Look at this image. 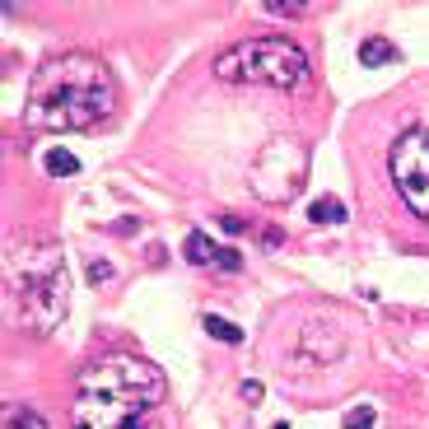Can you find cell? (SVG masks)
I'll return each mask as SVG.
<instances>
[{
	"label": "cell",
	"instance_id": "obj_4",
	"mask_svg": "<svg viewBox=\"0 0 429 429\" xmlns=\"http://www.w3.org/2000/svg\"><path fill=\"white\" fill-rule=\"evenodd\" d=\"M14 294H19V313L33 331H52L66 313V271H61L57 243L33 252V261L14 257Z\"/></svg>",
	"mask_w": 429,
	"mask_h": 429
},
{
	"label": "cell",
	"instance_id": "obj_8",
	"mask_svg": "<svg viewBox=\"0 0 429 429\" xmlns=\"http://www.w3.org/2000/svg\"><path fill=\"white\" fill-rule=\"evenodd\" d=\"M214 252H219V248H214V243H210L205 234H192V238H187V248H182V257L192 261V266H210V261H214Z\"/></svg>",
	"mask_w": 429,
	"mask_h": 429
},
{
	"label": "cell",
	"instance_id": "obj_13",
	"mask_svg": "<svg viewBox=\"0 0 429 429\" xmlns=\"http://www.w3.org/2000/svg\"><path fill=\"white\" fill-rule=\"evenodd\" d=\"M214 266H219V271H243V257H238L234 248H219L214 252Z\"/></svg>",
	"mask_w": 429,
	"mask_h": 429
},
{
	"label": "cell",
	"instance_id": "obj_2",
	"mask_svg": "<svg viewBox=\"0 0 429 429\" xmlns=\"http://www.w3.org/2000/svg\"><path fill=\"white\" fill-rule=\"evenodd\" d=\"M75 429H164V378L136 355H103L79 373Z\"/></svg>",
	"mask_w": 429,
	"mask_h": 429
},
{
	"label": "cell",
	"instance_id": "obj_14",
	"mask_svg": "<svg viewBox=\"0 0 429 429\" xmlns=\"http://www.w3.org/2000/svg\"><path fill=\"white\" fill-rule=\"evenodd\" d=\"M261 10H266V14H304V5H290V0H266Z\"/></svg>",
	"mask_w": 429,
	"mask_h": 429
},
{
	"label": "cell",
	"instance_id": "obj_11",
	"mask_svg": "<svg viewBox=\"0 0 429 429\" xmlns=\"http://www.w3.org/2000/svg\"><path fill=\"white\" fill-rule=\"evenodd\" d=\"M5 425H10V429H52L42 416H33V411H10V416H5Z\"/></svg>",
	"mask_w": 429,
	"mask_h": 429
},
{
	"label": "cell",
	"instance_id": "obj_15",
	"mask_svg": "<svg viewBox=\"0 0 429 429\" xmlns=\"http://www.w3.org/2000/svg\"><path fill=\"white\" fill-rule=\"evenodd\" d=\"M89 275H93V285H103L108 275H113V266H108V261H93V266H89Z\"/></svg>",
	"mask_w": 429,
	"mask_h": 429
},
{
	"label": "cell",
	"instance_id": "obj_10",
	"mask_svg": "<svg viewBox=\"0 0 429 429\" xmlns=\"http://www.w3.org/2000/svg\"><path fill=\"white\" fill-rule=\"evenodd\" d=\"M205 331H210L214 341H224V345H238V341H243V327H234L224 317H205Z\"/></svg>",
	"mask_w": 429,
	"mask_h": 429
},
{
	"label": "cell",
	"instance_id": "obj_7",
	"mask_svg": "<svg viewBox=\"0 0 429 429\" xmlns=\"http://www.w3.org/2000/svg\"><path fill=\"white\" fill-rule=\"evenodd\" d=\"M308 219H313V224H341V219H345V205H341L336 196H317V201H308Z\"/></svg>",
	"mask_w": 429,
	"mask_h": 429
},
{
	"label": "cell",
	"instance_id": "obj_12",
	"mask_svg": "<svg viewBox=\"0 0 429 429\" xmlns=\"http://www.w3.org/2000/svg\"><path fill=\"white\" fill-rule=\"evenodd\" d=\"M373 420H378L373 406H355L350 416H345V429H373Z\"/></svg>",
	"mask_w": 429,
	"mask_h": 429
},
{
	"label": "cell",
	"instance_id": "obj_9",
	"mask_svg": "<svg viewBox=\"0 0 429 429\" xmlns=\"http://www.w3.org/2000/svg\"><path fill=\"white\" fill-rule=\"evenodd\" d=\"M42 164H47V173H52V178H70V173L79 168V159L70 154V149H52V154H47Z\"/></svg>",
	"mask_w": 429,
	"mask_h": 429
},
{
	"label": "cell",
	"instance_id": "obj_6",
	"mask_svg": "<svg viewBox=\"0 0 429 429\" xmlns=\"http://www.w3.org/2000/svg\"><path fill=\"white\" fill-rule=\"evenodd\" d=\"M360 61H364V66H392V61H401V52H396L387 38H364Z\"/></svg>",
	"mask_w": 429,
	"mask_h": 429
},
{
	"label": "cell",
	"instance_id": "obj_3",
	"mask_svg": "<svg viewBox=\"0 0 429 429\" xmlns=\"http://www.w3.org/2000/svg\"><path fill=\"white\" fill-rule=\"evenodd\" d=\"M214 75L234 84H266V89H294L308 75V57L285 38H248L214 57Z\"/></svg>",
	"mask_w": 429,
	"mask_h": 429
},
{
	"label": "cell",
	"instance_id": "obj_16",
	"mask_svg": "<svg viewBox=\"0 0 429 429\" xmlns=\"http://www.w3.org/2000/svg\"><path fill=\"white\" fill-rule=\"evenodd\" d=\"M243 396H248V401H261V383H243Z\"/></svg>",
	"mask_w": 429,
	"mask_h": 429
},
{
	"label": "cell",
	"instance_id": "obj_1",
	"mask_svg": "<svg viewBox=\"0 0 429 429\" xmlns=\"http://www.w3.org/2000/svg\"><path fill=\"white\" fill-rule=\"evenodd\" d=\"M117 108V79L89 52H61L38 66L23 103V122L33 131H89Z\"/></svg>",
	"mask_w": 429,
	"mask_h": 429
},
{
	"label": "cell",
	"instance_id": "obj_5",
	"mask_svg": "<svg viewBox=\"0 0 429 429\" xmlns=\"http://www.w3.org/2000/svg\"><path fill=\"white\" fill-rule=\"evenodd\" d=\"M387 168H392L401 201L429 224V131H406L387 154Z\"/></svg>",
	"mask_w": 429,
	"mask_h": 429
}]
</instances>
